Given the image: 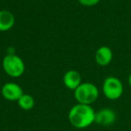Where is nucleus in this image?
<instances>
[{
	"instance_id": "obj_8",
	"label": "nucleus",
	"mask_w": 131,
	"mask_h": 131,
	"mask_svg": "<svg viewBox=\"0 0 131 131\" xmlns=\"http://www.w3.org/2000/svg\"><path fill=\"white\" fill-rule=\"evenodd\" d=\"M63 83L68 89L75 91L82 84V77L77 70H68L64 75Z\"/></svg>"
},
{
	"instance_id": "obj_3",
	"label": "nucleus",
	"mask_w": 131,
	"mask_h": 131,
	"mask_svg": "<svg viewBox=\"0 0 131 131\" xmlns=\"http://www.w3.org/2000/svg\"><path fill=\"white\" fill-rule=\"evenodd\" d=\"M2 67L5 73L14 78L22 77L25 71V65L24 60L15 53L6 54L4 57Z\"/></svg>"
},
{
	"instance_id": "obj_12",
	"label": "nucleus",
	"mask_w": 131,
	"mask_h": 131,
	"mask_svg": "<svg viewBox=\"0 0 131 131\" xmlns=\"http://www.w3.org/2000/svg\"><path fill=\"white\" fill-rule=\"evenodd\" d=\"M127 82H128L129 86H130V87H131V74H130V75H129L128 79H127Z\"/></svg>"
},
{
	"instance_id": "obj_2",
	"label": "nucleus",
	"mask_w": 131,
	"mask_h": 131,
	"mask_svg": "<svg viewBox=\"0 0 131 131\" xmlns=\"http://www.w3.org/2000/svg\"><path fill=\"white\" fill-rule=\"evenodd\" d=\"M74 96L77 103L91 105L98 99L99 90L97 86L93 83H82L74 91Z\"/></svg>"
},
{
	"instance_id": "obj_7",
	"label": "nucleus",
	"mask_w": 131,
	"mask_h": 131,
	"mask_svg": "<svg viewBox=\"0 0 131 131\" xmlns=\"http://www.w3.org/2000/svg\"><path fill=\"white\" fill-rule=\"evenodd\" d=\"M95 62L101 67H106L112 61L113 52L108 46H102L95 52Z\"/></svg>"
},
{
	"instance_id": "obj_6",
	"label": "nucleus",
	"mask_w": 131,
	"mask_h": 131,
	"mask_svg": "<svg viewBox=\"0 0 131 131\" xmlns=\"http://www.w3.org/2000/svg\"><path fill=\"white\" fill-rule=\"evenodd\" d=\"M117 120V114L112 109L103 108L95 113L94 123L102 127H109L115 123Z\"/></svg>"
},
{
	"instance_id": "obj_11",
	"label": "nucleus",
	"mask_w": 131,
	"mask_h": 131,
	"mask_svg": "<svg viewBox=\"0 0 131 131\" xmlns=\"http://www.w3.org/2000/svg\"><path fill=\"white\" fill-rule=\"evenodd\" d=\"M79 4L82 5L84 6H87V7H91V6H94L100 3L101 0H77Z\"/></svg>"
},
{
	"instance_id": "obj_5",
	"label": "nucleus",
	"mask_w": 131,
	"mask_h": 131,
	"mask_svg": "<svg viewBox=\"0 0 131 131\" xmlns=\"http://www.w3.org/2000/svg\"><path fill=\"white\" fill-rule=\"evenodd\" d=\"M1 93L6 100L9 102H17L24 94V91L18 84L14 82H8L2 86Z\"/></svg>"
},
{
	"instance_id": "obj_10",
	"label": "nucleus",
	"mask_w": 131,
	"mask_h": 131,
	"mask_svg": "<svg viewBox=\"0 0 131 131\" xmlns=\"http://www.w3.org/2000/svg\"><path fill=\"white\" fill-rule=\"evenodd\" d=\"M18 106L24 111H30V110L33 109L35 105V100L31 94L28 93H24L21 96V98L17 101Z\"/></svg>"
},
{
	"instance_id": "obj_1",
	"label": "nucleus",
	"mask_w": 131,
	"mask_h": 131,
	"mask_svg": "<svg viewBox=\"0 0 131 131\" xmlns=\"http://www.w3.org/2000/svg\"><path fill=\"white\" fill-rule=\"evenodd\" d=\"M95 113L96 111L91 105L77 103L70 109L68 120L74 127L84 129L94 123Z\"/></svg>"
},
{
	"instance_id": "obj_9",
	"label": "nucleus",
	"mask_w": 131,
	"mask_h": 131,
	"mask_svg": "<svg viewBox=\"0 0 131 131\" xmlns=\"http://www.w3.org/2000/svg\"><path fill=\"white\" fill-rule=\"evenodd\" d=\"M15 18L13 13L7 10H0V31H7L14 27Z\"/></svg>"
},
{
	"instance_id": "obj_4",
	"label": "nucleus",
	"mask_w": 131,
	"mask_h": 131,
	"mask_svg": "<svg viewBox=\"0 0 131 131\" xmlns=\"http://www.w3.org/2000/svg\"><path fill=\"white\" fill-rule=\"evenodd\" d=\"M124 87L122 82L116 77H108L102 84V93L111 101L119 99L123 94Z\"/></svg>"
}]
</instances>
